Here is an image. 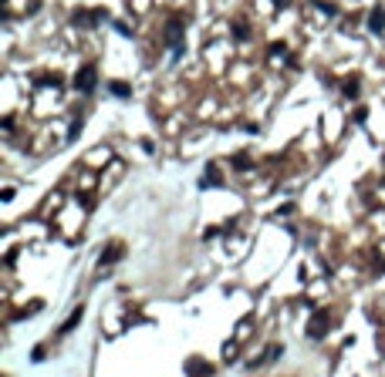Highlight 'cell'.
I'll use <instances>...</instances> for the list:
<instances>
[{
	"label": "cell",
	"mask_w": 385,
	"mask_h": 377,
	"mask_svg": "<svg viewBox=\"0 0 385 377\" xmlns=\"http://www.w3.org/2000/svg\"><path fill=\"white\" fill-rule=\"evenodd\" d=\"M95 84H98V71H95V64H85L78 74H75V88H78L81 95H91Z\"/></svg>",
	"instance_id": "1"
},
{
	"label": "cell",
	"mask_w": 385,
	"mask_h": 377,
	"mask_svg": "<svg viewBox=\"0 0 385 377\" xmlns=\"http://www.w3.org/2000/svg\"><path fill=\"white\" fill-rule=\"evenodd\" d=\"M162 37H166V47H169L172 54H179L182 51V21H169Z\"/></svg>",
	"instance_id": "2"
},
{
	"label": "cell",
	"mask_w": 385,
	"mask_h": 377,
	"mask_svg": "<svg viewBox=\"0 0 385 377\" xmlns=\"http://www.w3.org/2000/svg\"><path fill=\"white\" fill-rule=\"evenodd\" d=\"M382 27H385V11H382V7H375V11L368 14V31H372V34H378Z\"/></svg>",
	"instance_id": "3"
},
{
	"label": "cell",
	"mask_w": 385,
	"mask_h": 377,
	"mask_svg": "<svg viewBox=\"0 0 385 377\" xmlns=\"http://www.w3.org/2000/svg\"><path fill=\"white\" fill-rule=\"evenodd\" d=\"M325 330H328V317H314V323H311V337H321Z\"/></svg>",
	"instance_id": "4"
},
{
	"label": "cell",
	"mask_w": 385,
	"mask_h": 377,
	"mask_svg": "<svg viewBox=\"0 0 385 377\" xmlns=\"http://www.w3.org/2000/svg\"><path fill=\"white\" fill-rule=\"evenodd\" d=\"M78 320H81V310H75V313L68 317V320H65V327H61V333H71L75 327H78Z\"/></svg>",
	"instance_id": "5"
},
{
	"label": "cell",
	"mask_w": 385,
	"mask_h": 377,
	"mask_svg": "<svg viewBox=\"0 0 385 377\" xmlns=\"http://www.w3.org/2000/svg\"><path fill=\"white\" fill-rule=\"evenodd\" d=\"M118 256H122V246H115V249H105V253H102V263H115Z\"/></svg>",
	"instance_id": "6"
},
{
	"label": "cell",
	"mask_w": 385,
	"mask_h": 377,
	"mask_svg": "<svg viewBox=\"0 0 385 377\" xmlns=\"http://www.w3.org/2000/svg\"><path fill=\"white\" fill-rule=\"evenodd\" d=\"M108 88H112V95H118V98H129V84H122V81H115Z\"/></svg>",
	"instance_id": "7"
}]
</instances>
